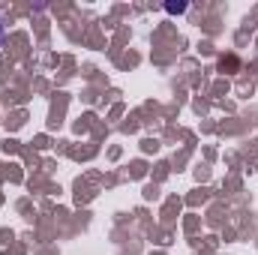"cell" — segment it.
Instances as JSON below:
<instances>
[{
    "mask_svg": "<svg viewBox=\"0 0 258 255\" xmlns=\"http://www.w3.org/2000/svg\"><path fill=\"white\" fill-rule=\"evenodd\" d=\"M0 39H3V27H0Z\"/></svg>",
    "mask_w": 258,
    "mask_h": 255,
    "instance_id": "6da1fadb",
    "label": "cell"
}]
</instances>
